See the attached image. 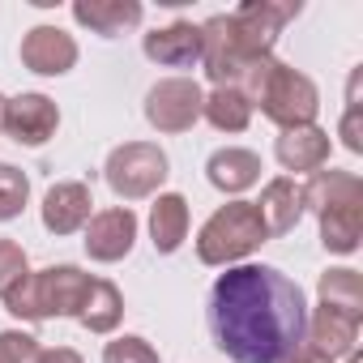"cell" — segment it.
<instances>
[{
  "mask_svg": "<svg viewBox=\"0 0 363 363\" xmlns=\"http://www.w3.org/2000/svg\"><path fill=\"white\" fill-rule=\"evenodd\" d=\"M206 325L231 363H282L295 346H303L308 295L278 265L244 261L214 278Z\"/></svg>",
  "mask_w": 363,
  "mask_h": 363,
  "instance_id": "6da1fadb",
  "label": "cell"
},
{
  "mask_svg": "<svg viewBox=\"0 0 363 363\" xmlns=\"http://www.w3.org/2000/svg\"><path fill=\"white\" fill-rule=\"evenodd\" d=\"M244 94L252 107H261V116L278 128H303L316 124L320 111V90L308 73H299L286 60H261L252 69V77L244 82Z\"/></svg>",
  "mask_w": 363,
  "mask_h": 363,
  "instance_id": "7a4b0ae2",
  "label": "cell"
},
{
  "mask_svg": "<svg viewBox=\"0 0 363 363\" xmlns=\"http://www.w3.org/2000/svg\"><path fill=\"white\" fill-rule=\"evenodd\" d=\"M90 282L94 278L82 265H48V269H30L0 303L9 308V316L30 320V325L52 320V316H73L77 320Z\"/></svg>",
  "mask_w": 363,
  "mask_h": 363,
  "instance_id": "3957f363",
  "label": "cell"
},
{
  "mask_svg": "<svg viewBox=\"0 0 363 363\" xmlns=\"http://www.w3.org/2000/svg\"><path fill=\"white\" fill-rule=\"evenodd\" d=\"M265 240L269 235H265V223H261L257 206L252 201H227L201 223L197 261L210 265V269H231V265H244Z\"/></svg>",
  "mask_w": 363,
  "mask_h": 363,
  "instance_id": "277c9868",
  "label": "cell"
},
{
  "mask_svg": "<svg viewBox=\"0 0 363 363\" xmlns=\"http://www.w3.org/2000/svg\"><path fill=\"white\" fill-rule=\"evenodd\" d=\"M171 175V158L158 141H124L107 154L103 179L120 201H150L162 193Z\"/></svg>",
  "mask_w": 363,
  "mask_h": 363,
  "instance_id": "5b68a950",
  "label": "cell"
},
{
  "mask_svg": "<svg viewBox=\"0 0 363 363\" xmlns=\"http://www.w3.org/2000/svg\"><path fill=\"white\" fill-rule=\"evenodd\" d=\"M231 18V30H235V43L248 60H269L274 48H278V35L286 30L291 18H299V0H244L240 9L227 13Z\"/></svg>",
  "mask_w": 363,
  "mask_h": 363,
  "instance_id": "8992f818",
  "label": "cell"
},
{
  "mask_svg": "<svg viewBox=\"0 0 363 363\" xmlns=\"http://www.w3.org/2000/svg\"><path fill=\"white\" fill-rule=\"evenodd\" d=\"M201 107H206V90L193 77H162L145 90V124L162 137L189 133L201 120Z\"/></svg>",
  "mask_w": 363,
  "mask_h": 363,
  "instance_id": "52a82bcc",
  "label": "cell"
},
{
  "mask_svg": "<svg viewBox=\"0 0 363 363\" xmlns=\"http://www.w3.org/2000/svg\"><path fill=\"white\" fill-rule=\"evenodd\" d=\"M261 60H248L235 43V30H231V18L227 13H214L210 22H201V69L214 86H235L244 90V82L252 77Z\"/></svg>",
  "mask_w": 363,
  "mask_h": 363,
  "instance_id": "ba28073f",
  "label": "cell"
},
{
  "mask_svg": "<svg viewBox=\"0 0 363 363\" xmlns=\"http://www.w3.org/2000/svg\"><path fill=\"white\" fill-rule=\"evenodd\" d=\"M137 231H141L137 214H133L128 206H111V210H99V214L86 223V231H82V235H86L82 248H86L90 261H99V265H116V261H124V257L133 252Z\"/></svg>",
  "mask_w": 363,
  "mask_h": 363,
  "instance_id": "9c48e42d",
  "label": "cell"
},
{
  "mask_svg": "<svg viewBox=\"0 0 363 363\" xmlns=\"http://www.w3.org/2000/svg\"><path fill=\"white\" fill-rule=\"evenodd\" d=\"M22 65L30 69V73H39V77H65V73H73L77 69V39L69 35V30H60V26H30L26 35H22Z\"/></svg>",
  "mask_w": 363,
  "mask_h": 363,
  "instance_id": "30bf717a",
  "label": "cell"
},
{
  "mask_svg": "<svg viewBox=\"0 0 363 363\" xmlns=\"http://www.w3.org/2000/svg\"><path fill=\"white\" fill-rule=\"evenodd\" d=\"M56 128H60V107H56V99H48V94H39V90H26V94L9 99L5 133H9L18 145L39 150V145H48V141L56 137Z\"/></svg>",
  "mask_w": 363,
  "mask_h": 363,
  "instance_id": "8fae6325",
  "label": "cell"
},
{
  "mask_svg": "<svg viewBox=\"0 0 363 363\" xmlns=\"http://www.w3.org/2000/svg\"><path fill=\"white\" fill-rule=\"evenodd\" d=\"M39 214H43V227L52 235H77L94 218V193H90V184H82V179H60V184H52L43 193Z\"/></svg>",
  "mask_w": 363,
  "mask_h": 363,
  "instance_id": "7c38bea8",
  "label": "cell"
},
{
  "mask_svg": "<svg viewBox=\"0 0 363 363\" xmlns=\"http://www.w3.org/2000/svg\"><path fill=\"white\" fill-rule=\"evenodd\" d=\"M141 52L158 69H197L201 65V26L197 22H167L141 39Z\"/></svg>",
  "mask_w": 363,
  "mask_h": 363,
  "instance_id": "4fadbf2b",
  "label": "cell"
},
{
  "mask_svg": "<svg viewBox=\"0 0 363 363\" xmlns=\"http://www.w3.org/2000/svg\"><path fill=\"white\" fill-rule=\"evenodd\" d=\"M206 179L231 201H240V193L257 189L261 184V154L257 150H244V145H223L210 154L206 162Z\"/></svg>",
  "mask_w": 363,
  "mask_h": 363,
  "instance_id": "5bb4252c",
  "label": "cell"
},
{
  "mask_svg": "<svg viewBox=\"0 0 363 363\" xmlns=\"http://www.w3.org/2000/svg\"><path fill=\"white\" fill-rule=\"evenodd\" d=\"M359 325H363V320L342 316V312L316 303V308L308 312L303 342H308L316 354H325L329 363H337V359H350V354H354V346H359Z\"/></svg>",
  "mask_w": 363,
  "mask_h": 363,
  "instance_id": "9a60e30c",
  "label": "cell"
},
{
  "mask_svg": "<svg viewBox=\"0 0 363 363\" xmlns=\"http://www.w3.org/2000/svg\"><path fill=\"white\" fill-rule=\"evenodd\" d=\"M329 133L320 124H303V128H282L278 141H274V158L282 171H325L329 167Z\"/></svg>",
  "mask_w": 363,
  "mask_h": 363,
  "instance_id": "2e32d148",
  "label": "cell"
},
{
  "mask_svg": "<svg viewBox=\"0 0 363 363\" xmlns=\"http://www.w3.org/2000/svg\"><path fill=\"white\" fill-rule=\"evenodd\" d=\"M141 18H145L141 0H73V22L99 39H120L124 30H137Z\"/></svg>",
  "mask_w": 363,
  "mask_h": 363,
  "instance_id": "e0dca14e",
  "label": "cell"
},
{
  "mask_svg": "<svg viewBox=\"0 0 363 363\" xmlns=\"http://www.w3.org/2000/svg\"><path fill=\"white\" fill-rule=\"evenodd\" d=\"M261 223H265V235H291L303 218V189L295 184V175H274L269 184L261 189V201H252Z\"/></svg>",
  "mask_w": 363,
  "mask_h": 363,
  "instance_id": "ac0fdd59",
  "label": "cell"
},
{
  "mask_svg": "<svg viewBox=\"0 0 363 363\" xmlns=\"http://www.w3.org/2000/svg\"><path fill=\"white\" fill-rule=\"evenodd\" d=\"M303 189V214H325V210H337V206H350V201H363V179L354 171H312Z\"/></svg>",
  "mask_w": 363,
  "mask_h": 363,
  "instance_id": "d6986e66",
  "label": "cell"
},
{
  "mask_svg": "<svg viewBox=\"0 0 363 363\" xmlns=\"http://www.w3.org/2000/svg\"><path fill=\"white\" fill-rule=\"evenodd\" d=\"M189 240V197L184 193H158L150 206V244L158 257L179 252Z\"/></svg>",
  "mask_w": 363,
  "mask_h": 363,
  "instance_id": "ffe728a7",
  "label": "cell"
},
{
  "mask_svg": "<svg viewBox=\"0 0 363 363\" xmlns=\"http://www.w3.org/2000/svg\"><path fill=\"white\" fill-rule=\"evenodd\" d=\"M120 320H124V295H120V286H116L111 278H94L90 291H86V299H82L77 325H82L86 333L107 337V333L120 329Z\"/></svg>",
  "mask_w": 363,
  "mask_h": 363,
  "instance_id": "44dd1931",
  "label": "cell"
},
{
  "mask_svg": "<svg viewBox=\"0 0 363 363\" xmlns=\"http://www.w3.org/2000/svg\"><path fill=\"white\" fill-rule=\"evenodd\" d=\"M316 223H320V248L325 252H333V257L359 252V240H363V201L325 210V214H316Z\"/></svg>",
  "mask_w": 363,
  "mask_h": 363,
  "instance_id": "7402d4cb",
  "label": "cell"
},
{
  "mask_svg": "<svg viewBox=\"0 0 363 363\" xmlns=\"http://www.w3.org/2000/svg\"><path fill=\"white\" fill-rule=\"evenodd\" d=\"M252 103H248V94L244 90H235V86H214L210 94H206V107H201V120L210 124V128H218V133H244L248 124H252Z\"/></svg>",
  "mask_w": 363,
  "mask_h": 363,
  "instance_id": "603a6c76",
  "label": "cell"
},
{
  "mask_svg": "<svg viewBox=\"0 0 363 363\" xmlns=\"http://www.w3.org/2000/svg\"><path fill=\"white\" fill-rule=\"evenodd\" d=\"M316 295H320V308H333L342 316L363 320V278H359V269H350V265L325 269L320 282H316Z\"/></svg>",
  "mask_w": 363,
  "mask_h": 363,
  "instance_id": "cb8c5ba5",
  "label": "cell"
},
{
  "mask_svg": "<svg viewBox=\"0 0 363 363\" xmlns=\"http://www.w3.org/2000/svg\"><path fill=\"white\" fill-rule=\"evenodd\" d=\"M26 201H30V179H26V171L13 167V162H0V223L22 218Z\"/></svg>",
  "mask_w": 363,
  "mask_h": 363,
  "instance_id": "d4e9b609",
  "label": "cell"
},
{
  "mask_svg": "<svg viewBox=\"0 0 363 363\" xmlns=\"http://www.w3.org/2000/svg\"><path fill=\"white\" fill-rule=\"evenodd\" d=\"M103 363H162V354L141 333H124L103 346Z\"/></svg>",
  "mask_w": 363,
  "mask_h": 363,
  "instance_id": "484cf974",
  "label": "cell"
},
{
  "mask_svg": "<svg viewBox=\"0 0 363 363\" xmlns=\"http://www.w3.org/2000/svg\"><path fill=\"white\" fill-rule=\"evenodd\" d=\"M30 274V261H26V248L18 240H0V299H5L22 278Z\"/></svg>",
  "mask_w": 363,
  "mask_h": 363,
  "instance_id": "4316f807",
  "label": "cell"
},
{
  "mask_svg": "<svg viewBox=\"0 0 363 363\" xmlns=\"http://www.w3.org/2000/svg\"><path fill=\"white\" fill-rule=\"evenodd\" d=\"M39 337L26 329H0V363H35Z\"/></svg>",
  "mask_w": 363,
  "mask_h": 363,
  "instance_id": "83f0119b",
  "label": "cell"
},
{
  "mask_svg": "<svg viewBox=\"0 0 363 363\" xmlns=\"http://www.w3.org/2000/svg\"><path fill=\"white\" fill-rule=\"evenodd\" d=\"M337 137L350 154H363V111L359 107H346L342 111V124H337Z\"/></svg>",
  "mask_w": 363,
  "mask_h": 363,
  "instance_id": "f1b7e54d",
  "label": "cell"
},
{
  "mask_svg": "<svg viewBox=\"0 0 363 363\" xmlns=\"http://www.w3.org/2000/svg\"><path fill=\"white\" fill-rule=\"evenodd\" d=\"M35 363H86L82 359V350H73V346H39V359Z\"/></svg>",
  "mask_w": 363,
  "mask_h": 363,
  "instance_id": "f546056e",
  "label": "cell"
},
{
  "mask_svg": "<svg viewBox=\"0 0 363 363\" xmlns=\"http://www.w3.org/2000/svg\"><path fill=\"white\" fill-rule=\"evenodd\" d=\"M282 363H329V359H325V354H316V350H312V346L303 342V346H295V350H291V354H286Z\"/></svg>",
  "mask_w": 363,
  "mask_h": 363,
  "instance_id": "4dcf8cb0",
  "label": "cell"
},
{
  "mask_svg": "<svg viewBox=\"0 0 363 363\" xmlns=\"http://www.w3.org/2000/svg\"><path fill=\"white\" fill-rule=\"evenodd\" d=\"M5 111H9V99L0 94V133H5Z\"/></svg>",
  "mask_w": 363,
  "mask_h": 363,
  "instance_id": "1f68e13d",
  "label": "cell"
},
{
  "mask_svg": "<svg viewBox=\"0 0 363 363\" xmlns=\"http://www.w3.org/2000/svg\"><path fill=\"white\" fill-rule=\"evenodd\" d=\"M346 363H359V354H350V359H346Z\"/></svg>",
  "mask_w": 363,
  "mask_h": 363,
  "instance_id": "d6a6232c",
  "label": "cell"
}]
</instances>
